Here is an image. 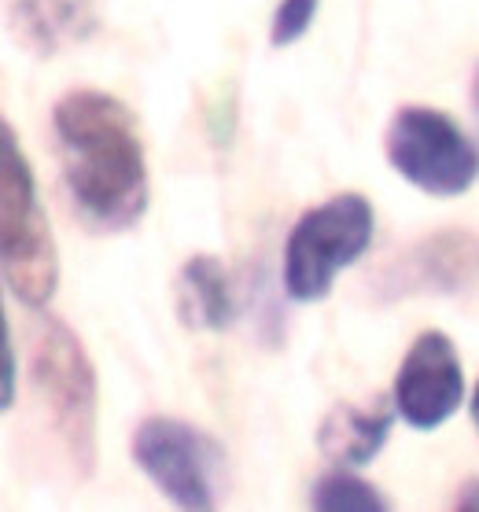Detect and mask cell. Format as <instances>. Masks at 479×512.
Returning a JSON list of instances; mask_svg holds the SVG:
<instances>
[{"instance_id": "6da1fadb", "label": "cell", "mask_w": 479, "mask_h": 512, "mask_svg": "<svg viewBox=\"0 0 479 512\" xmlns=\"http://www.w3.org/2000/svg\"><path fill=\"white\" fill-rule=\"evenodd\" d=\"M59 170L74 214L93 233H126L148 210L144 144L129 107L100 89H74L52 111Z\"/></svg>"}, {"instance_id": "7a4b0ae2", "label": "cell", "mask_w": 479, "mask_h": 512, "mask_svg": "<svg viewBox=\"0 0 479 512\" xmlns=\"http://www.w3.org/2000/svg\"><path fill=\"white\" fill-rule=\"evenodd\" d=\"M0 269L4 284L30 310H45L59 284L56 236L37 199L34 170L26 163L12 122L0 126Z\"/></svg>"}, {"instance_id": "3957f363", "label": "cell", "mask_w": 479, "mask_h": 512, "mask_svg": "<svg viewBox=\"0 0 479 512\" xmlns=\"http://www.w3.org/2000/svg\"><path fill=\"white\" fill-rule=\"evenodd\" d=\"M30 373L74 476L89 479L96 468V413H100L93 358L63 321H45L34 339Z\"/></svg>"}, {"instance_id": "277c9868", "label": "cell", "mask_w": 479, "mask_h": 512, "mask_svg": "<svg viewBox=\"0 0 479 512\" xmlns=\"http://www.w3.org/2000/svg\"><path fill=\"white\" fill-rule=\"evenodd\" d=\"M373 203L362 192L306 210L284 240V291L292 303H321L336 277L373 244Z\"/></svg>"}, {"instance_id": "5b68a950", "label": "cell", "mask_w": 479, "mask_h": 512, "mask_svg": "<svg viewBox=\"0 0 479 512\" xmlns=\"http://www.w3.org/2000/svg\"><path fill=\"white\" fill-rule=\"evenodd\" d=\"M387 163L424 196H465L479 177L476 144L461 133L454 118L424 104L398 107L384 133Z\"/></svg>"}, {"instance_id": "8992f818", "label": "cell", "mask_w": 479, "mask_h": 512, "mask_svg": "<svg viewBox=\"0 0 479 512\" xmlns=\"http://www.w3.org/2000/svg\"><path fill=\"white\" fill-rule=\"evenodd\" d=\"M129 450H133V465L177 509L207 512L218 505L225 454L203 428L177 417H144L133 431Z\"/></svg>"}, {"instance_id": "52a82bcc", "label": "cell", "mask_w": 479, "mask_h": 512, "mask_svg": "<svg viewBox=\"0 0 479 512\" xmlns=\"http://www.w3.org/2000/svg\"><path fill=\"white\" fill-rule=\"evenodd\" d=\"M391 402L413 431L443 428L465 402V373L454 339L439 328H428L413 339L395 373Z\"/></svg>"}, {"instance_id": "ba28073f", "label": "cell", "mask_w": 479, "mask_h": 512, "mask_svg": "<svg viewBox=\"0 0 479 512\" xmlns=\"http://www.w3.org/2000/svg\"><path fill=\"white\" fill-rule=\"evenodd\" d=\"M479 280V236L468 229H443L421 236L417 244L398 251L373 277L380 299L409 295H461Z\"/></svg>"}, {"instance_id": "9c48e42d", "label": "cell", "mask_w": 479, "mask_h": 512, "mask_svg": "<svg viewBox=\"0 0 479 512\" xmlns=\"http://www.w3.org/2000/svg\"><path fill=\"white\" fill-rule=\"evenodd\" d=\"M395 417H398L395 402L391 406H384V402H373V406L336 402L321 417V424H317V446L336 465L362 468L384 450Z\"/></svg>"}, {"instance_id": "30bf717a", "label": "cell", "mask_w": 479, "mask_h": 512, "mask_svg": "<svg viewBox=\"0 0 479 512\" xmlns=\"http://www.w3.org/2000/svg\"><path fill=\"white\" fill-rule=\"evenodd\" d=\"M174 310L192 332H225L233 325V288L229 273L214 255H192L177 273Z\"/></svg>"}, {"instance_id": "8fae6325", "label": "cell", "mask_w": 479, "mask_h": 512, "mask_svg": "<svg viewBox=\"0 0 479 512\" xmlns=\"http://www.w3.org/2000/svg\"><path fill=\"white\" fill-rule=\"evenodd\" d=\"M12 30L34 56H56L63 45L89 37L93 12L85 0H15Z\"/></svg>"}, {"instance_id": "7c38bea8", "label": "cell", "mask_w": 479, "mask_h": 512, "mask_svg": "<svg viewBox=\"0 0 479 512\" xmlns=\"http://www.w3.org/2000/svg\"><path fill=\"white\" fill-rule=\"evenodd\" d=\"M310 509L317 512H387L391 501L347 468H332L310 487Z\"/></svg>"}, {"instance_id": "4fadbf2b", "label": "cell", "mask_w": 479, "mask_h": 512, "mask_svg": "<svg viewBox=\"0 0 479 512\" xmlns=\"http://www.w3.org/2000/svg\"><path fill=\"white\" fill-rule=\"evenodd\" d=\"M317 4L321 0H281L277 12H273V26H269V45L288 48L299 37H306V30L317 19Z\"/></svg>"}, {"instance_id": "5bb4252c", "label": "cell", "mask_w": 479, "mask_h": 512, "mask_svg": "<svg viewBox=\"0 0 479 512\" xmlns=\"http://www.w3.org/2000/svg\"><path fill=\"white\" fill-rule=\"evenodd\" d=\"M0 358H4V391H0V406H15V347H12V328L8 317H0Z\"/></svg>"}, {"instance_id": "9a60e30c", "label": "cell", "mask_w": 479, "mask_h": 512, "mask_svg": "<svg viewBox=\"0 0 479 512\" xmlns=\"http://www.w3.org/2000/svg\"><path fill=\"white\" fill-rule=\"evenodd\" d=\"M454 509H461V512H479V479H468L465 487L457 490Z\"/></svg>"}, {"instance_id": "2e32d148", "label": "cell", "mask_w": 479, "mask_h": 512, "mask_svg": "<svg viewBox=\"0 0 479 512\" xmlns=\"http://www.w3.org/2000/svg\"><path fill=\"white\" fill-rule=\"evenodd\" d=\"M468 409H472V420H476V428H479V384H476V391H472V402H468Z\"/></svg>"}, {"instance_id": "e0dca14e", "label": "cell", "mask_w": 479, "mask_h": 512, "mask_svg": "<svg viewBox=\"0 0 479 512\" xmlns=\"http://www.w3.org/2000/svg\"><path fill=\"white\" fill-rule=\"evenodd\" d=\"M472 107H476L479 115V67H476V78H472Z\"/></svg>"}]
</instances>
